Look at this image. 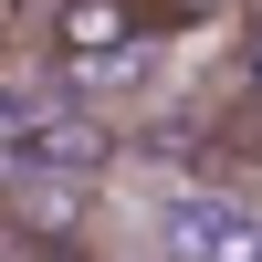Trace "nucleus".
<instances>
[{"label":"nucleus","mask_w":262,"mask_h":262,"mask_svg":"<svg viewBox=\"0 0 262 262\" xmlns=\"http://www.w3.org/2000/svg\"><path fill=\"white\" fill-rule=\"evenodd\" d=\"M200 11H137V0H53L42 11V53L53 63H116V53H147L158 32H179Z\"/></svg>","instance_id":"obj_2"},{"label":"nucleus","mask_w":262,"mask_h":262,"mask_svg":"<svg viewBox=\"0 0 262 262\" xmlns=\"http://www.w3.org/2000/svg\"><path fill=\"white\" fill-rule=\"evenodd\" d=\"M231 42H242V53L262 63V0H242V11H231Z\"/></svg>","instance_id":"obj_4"},{"label":"nucleus","mask_w":262,"mask_h":262,"mask_svg":"<svg viewBox=\"0 0 262 262\" xmlns=\"http://www.w3.org/2000/svg\"><path fill=\"white\" fill-rule=\"evenodd\" d=\"M147 231H158V252H168V262H262V210H252V200H231V189H210V179L168 189Z\"/></svg>","instance_id":"obj_1"},{"label":"nucleus","mask_w":262,"mask_h":262,"mask_svg":"<svg viewBox=\"0 0 262 262\" xmlns=\"http://www.w3.org/2000/svg\"><path fill=\"white\" fill-rule=\"evenodd\" d=\"M221 137H242L252 158H262V63L242 74V95H231V116H221Z\"/></svg>","instance_id":"obj_3"}]
</instances>
